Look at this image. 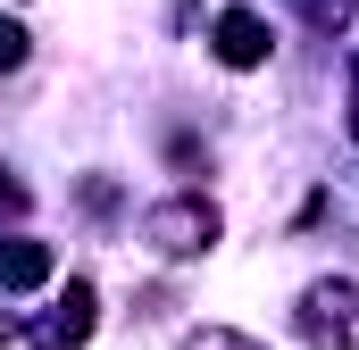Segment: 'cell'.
I'll list each match as a JSON object with an SVG mask.
<instances>
[{
    "label": "cell",
    "mask_w": 359,
    "mask_h": 350,
    "mask_svg": "<svg viewBox=\"0 0 359 350\" xmlns=\"http://www.w3.org/2000/svg\"><path fill=\"white\" fill-rule=\"evenodd\" d=\"M217 234H226V217H217L209 192H168L159 209H142V251L151 259H209Z\"/></svg>",
    "instance_id": "obj_1"
},
{
    "label": "cell",
    "mask_w": 359,
    "mask_h": 350,
    "mask_svg": "<svg viewBox=\"0 0 359 350\" xmlns=\"http://www.w3.org/2000/svg\"><path fill=\"white\" fill-rule=\"evenodd\" d=\"M292 326H301L309 350H359V284L351 275H318V284L301 292Z\"/></svg>",
    "instance_id": "obj_2"
},
{
    "label": "cell",
    "mask_w": 359,
    "mask_h": 350,
    "mask_svg": "<svg viewBox=\"0 0 359 350\" xmlns=\"http://www.w3.org/2000/svg\"><path fill=\"white\" fill-rule=\"evenodd\" d=\"M209 50H217V67H234V76H251V67H268L276 34L259 8H217V34H209Z\"/></svg>",
    "instance_id": "obj_3"
},
{
    "label": "cell",
    "mask_w": 359,
    "mask_h": 350,
    "mask_svg": "<svg viewBox=\"0 0 359 350\" xmlns=\"http://www.w3.org/2000/svg\"><path fill=\"white\" fill-rule=\"evenodd\" d=\"M92 309H100V300H92V284H84V275H67L59 309L42 317V350H84V342H92V326H100Z\"/></svg>",
    "instance_id": "obj_4"
},
{
    "label": "cell",
    "mask_w": 359,
    "mask_h": 350,
    "mask_svg": "<svg viewBox=\"0 0 359 350\" xmlns=\"http://www.w3.org/2000/svg\"><path fill=\"white\" fill-rule=\"evenodd\" d=\"M50 242H34V234H0V292H42L50 284Z\"/></svg>",
    "instance_id": "obj_5"
},
{
    "label": "cell",
    "mask_w": 359,
    "mask_h": 350,
    "mask_svg": "<svg viewBox=\"0 0 359 350\" xmlns=\"http://www.w3.org/2000/svg\"><path fill=\"white\" fill-rule=\"evenodd\" d=\"M184 350H268V342H259V334H234V326H192Z\"/></svg>",
    "instance_id": "obj_6"
},
{
    "label": "cell",
    "mask_w": 359,
    "mask_h": 350,
    "mask_svg": "<svg viewBox=\"0 0 359 350\" xmlns=\"http://www.w3.org/2000/svg\"><path fill=\"white\" fill-rule=\"evenodd\" d=\"M301 17H309L318 34H343V25H351V0H301Z\"/></svg>",
    "instance_id": "obj_7"
},
{
    "label": "cell",
    "mask_w": 359,
    "mask_h": 350,
    "mask_svg": "<svg viewBox=\"0 0 359 350\" xmlns=\"http://www.w3.org/2000/svg\"><path fill=\"white\" fill-rule=\"evenodd\" d=\"M25 50H34V42H25V25H17V17H0V76H8V67H25Z\"/></svg>",
    "instance_id": "obj_8"
},
{
    "label": "cell",
    "mask_w": 359,
    "mask_h": 350,
    "mask_svg": "<svg viewBox=\"0 0 359 350\" xmlns=\"http://www.w3.org/2000/svg\"><path fill=\"white\" fill-rule=\"evenodd\" d=\"M25 209H34V192L17 183V167H0V217H25Z\"/></svg>",
    "instance_id": "obj_9"
},
{
    "label": "cell",
    "mask_w": 359,
    "mask_h": 350,
    "mask_svg": "<svg viewBox=\"0 0 359 350\" xmlns=\"http://www.w3.org/2000/svg\"><path fill=\"white\" fill-rule=\"evenodd\" d=\"M84 209H92V217H109V209H117V183H109V175H84Z\"/></svg>",
    "instance_id": "obj_10"
},
{
    "label": "cell",
    "mask_w": 359,
    "mask_h": 350,
    "mask_svg": "<svg viewBox=\"0 0 359 350\" xmlns=\"http://www.w3.org/2000/svg\"><path fill=\"white\" fill-rule=\"evenodd\" d=\"M8 342H17V317H8V309H0V350H8Z\"/></svg>",
    "instance_id": "obj_11"
},
{
    "label": "cell",
    "mask_w": 359,
    "mask_h": 350,
    "mask_svg": "<svg viewBox=\"0 0 359 350\" xmlns=\"http://www.w3.org/2000/svg\"><path fill=\"white\" fill-rule=\"evenodd\" d=\"M351 134H359V100H351Z\"/></svg>",
    "instance_id": "obj_12"
},
{
    "label": "cell",
    "mask_w": 359,
    "mask_h": 350,
    "mask_svg": "<svg viewBox=\"0 0 359 350\" xmlns=\"http://www.w3.org/2000/svg\"><path fill=\"white\" fill-rule=\"evenodd\" d=\"M351 84H359V50H351Z\"/></svg>",
    "instance_id": "obj_13"
}]
</instances>
